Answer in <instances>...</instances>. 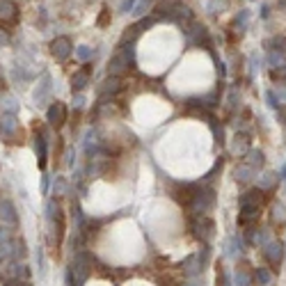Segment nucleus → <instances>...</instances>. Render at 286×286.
<instances>
[{"label": "nucleus", "mask_w": 286, "mask_h": 286, "mask_svg": "<svg viewBox=\"0 0 286 286\" xmlns=\"http://www.w3.org/2000/svg\"><path fill=\"white\" fill-rule=\"evenodd\" d=\"M92 273V259L87 252H78L67 270V286H83Z\"/></svg>", "instance_id": "obj_1"}, {"label": "nucleus", "mask_w": 286, "mask_h": 286, "mask_svg": "<svg viewBox=\"0 0 286 286\" xmlns=\"http://www.w3.org/2000/svg\"><path fill=\"white\" fill-rule=\"evenodd\" d=\"M213 206H215V190L213 188H204V186L199 184L197 192L192 195V201H190L188 211L190 213H195L197 218H201V215H206Z\"/></svg>", "instance_id": "obj_2"}, {"label": "nucleus", "mask_w": 286, "mask_h": 286, "mask_svg": "<svg viewBox=\"0 0 286 286\" xmlns=\"http://www.w3.org/2000/svg\"><path fill=\"white\" fill-rule=\"evenodd\" d=\"M192 233H195L197 241H201L204 245H209L211 241L215 238V222L209 218V215H201V218H197L195 222L190 224Z\"/></svg>", "instance_id": "obj_3"}, {"label": "nucleus", "mask_w": 286, "mask_h": 286, "mask_svg": "<svg viewBox=\"0 0 286 286\" xmlns=\"http://www.w3.org/2000/svg\"><path fill=\"white\" fill-rule=\"evenodd\" d=\"M264 256L273 268H279L284 261V243L282 241H268L264 245Z\"/></svg>", "instance_id": "obj_4"}, {"label": "nucleus", "mask_w": 286, "mask_h": 286, "mask_svg": "<svg viewBox=\"0 0 286 286\" xmlns=\"http://www.w3.org/2000/svg\"><path fill=\"white\" fill-rule=\"evenodd\" d=\"M46 121H48L53 128H62L67 124V106L62 101L50 103V108L46 110Z\"/></svg>", "instance_id": "obj_5"}, {"label": "nucleus", "mask_w": 286, "mask_h": 286, "mask_svg": "<svg viewBox=\"0 0 286 286\" xmlns=\"http://www.w3.org/2000/svg\"><path fill=\"white\" fill-rule=\"evenodd\" d=\"M71 53H73V44L69 37H55V39L50 41V55H53L55 60H67Z\"/></svg>", "instance_id": "obj_6"}, {"label": "nucleus", "mask_w": 286, "mask_h": 286, "mask_svg": "<svg viewBox=\"0 0 286 286\" xmlns=\"http://www.w3.org/2000/svg\"><path fill=\"white\" fill-rule=\"evenodd\" d=\"M90 78H92V67L87 64V67H83L81 71H76L71 76V92L81 94L83 90H87V85H90Z\"/></svg>", "instance_id": "obj_7"}, {"label": "nucleus", "mask_w": 286, "mask_h": 286, "mask_svg": "<svg viewBox=\"0 0 286 286\" xmlns=\"http://www.w3.org/2000/svg\"><path fill=\"white\" fill-rule=\"evenodd\" d=\"M0 222H3V224H9V227L18 224L16 209H14V204H12L9 199H0Z\"/></svg>", "instance_id": "obj_8"}, {"label": "nucleus", "mask_w": 286, "mask_h": 286, "mask_svg": "<svg viewBox=\"0 0 286 286\" xmlns=\"http://www.w3.org/2000/svg\"><path fill=\"white\" fill-rule=\"evenodd\" d=\"M264 199H266V192L264 190H261V188H252V190H247V192H243V195H241L238 206H259V209H261Z\"/></svg>", "instance_id": "obj_9"}, {"label": "nucleus", "mask_w": 286, "mask_h": 286, "mask_svg": "<svg viewBox=\"0 0 286 286\" xmlns=\"http://www.w3.org/2000/svg\"><path fill=\"white\" fill-rule=\"evenodd\" d=\"M16 128H18L16 115H12V112H3V115H0V135H3V138H12V135L16 133Z\"/></svg>", "instance_id": "obj_10"}, {"label": "nucleus", "mask_w": 286, "mask_h": 286, "mask_svg": "<svg viewBox=\"0 0 286 286\" xmlns=\"http://www.w3.org/2000/svg\"><path fill=\"white\" fill-rule=\"evenodd\" d=\"M48 94H50V76L48 73H44V76H41V83L37 85V90H35V103L37 106H44Z\"/></svg>", "instance_id": "obj_11"}, {"label": "nucleus", "mask_w": 286, "mask_h": 286, "mask_svg": "<svg viewBox=\"0 0 286 286\" xmlns=\"http://www.w3.org/2000/svg\"><path fill=\"white\" fill-rule=\"evenodd\" d=\"M35 151H37V158H39V167L44 170V167H46V158H48V147H46L44 133H37L35 135Z\"/></svg>", "instance_id": "obj_12"}, {"label": "nucleus", "mask_w": 286, "mask_h": 286, "mask_svg": "<svg viewBox=\"0 0 286 286\" xmlns=\"http://www.w3.org/2000/svg\"><path fill=\"white\" fill-rule=\"evenodd\" d=\"M270 282H273V273H270V268H266V266H259V268L252 270V284L268 286Z\"/></svg>", "instance_id": "obj_13"}, {"label": "nucleus", "mask_w": 286, "mask_h": 286, "mask_svg": "<svg viewBox=\"0 0 286 286\" xmlns=\"http://www.w3.org/2000/svg\"><path fill=\"white\" fill-rule=\"evenodd\" d=\"M245 165L252 167V170H261V167L266 165V158H264V151H259V149H250V151L245 153Z\"/></svg>", "instance_id": "obj_14"}, {"label": "nucleus", "mask_w": 286, "mask_h": 286, "mask_svg": "<svg viewBox=\"0 0 286 286\" xmlns=\"http://www.w3.org/2000/svg\"><path fill=\"white\" fill-rule=\"evenodd\" d=\"M181 270H184V275H186L188 279L199 277V275H201V268H199V261H197V256H195V254L188 256V259L181 264Z\"/></svg>", "instance_id": "obj_15"}, {"label": "nucleus", "mask_w": 286, "mask_h": 286, "mask_svg": "<svg viewBox=\"0 0 286 286\" xmlns=\"http://www.w3.org/2000/svg\"><path fill=\"white\" fill-rule=\"evenodd\" d=\"M254 174H256V172L252 170V167H247L245 163H243V165H238L236 170H233V179H236L238 184H250Z\"/></svg>", "instance_id": "obj_16"}, {"label": "nucleus", "mask_w": 286, "mask_h": 286, "mask_svg": "<svg viewBox=\"0 0 286 286\" xmlns=\"http://www.w3.org/2000/svg\"><path fill=\"white\" fill-rule=\"evenodd\" d=\"M121 90V81L119 76H108L106 81H103V87H101V94H117V92Z\"/></svg>", "instance_id": "obj_17"}, {"label": "nucleus", "mask_w": 286, "mask_h": 286, "mask_svg": "<svg viewBox=\"0 0 286 286\" xmlns=\"http://www.w3.org/2000/svg\"><path fill=\"white\" fill-rule=\"evenodd\" d=\"M0 18L3 21H14L16 18V5L12 0H0Z\"/></svg>", "instance_id": "obj_18"}, {"label": "nucleus", "mask_w": 286, "mask_h": 286, "mask_svg": "<svg viewBox=\"0 0 286 286\" xmlns=\"http://www.w3.org/2000/svg\"><path fill=\"white\" fill-rule=\"evenodd\" d=\"M245 268H247V264L236 268V286H252V273Z\"/></svg>", "instance_id": "obj_19"}, {"label": "nucleus", "mask_w": 286, "mask_h": 286, "mask_svg": "<svg viewBox=\"0 0 286 286\" xmlns=\"http://www.w3.org/2000/svg\"><path fill=\"white\" fill-rule=\"evenodd\" d=\"M241 252H243V241L238 236H231L227 241V254L229 256H238Z\"/></svg>", "instance_id": "obj_20"}, {"label": "nucleus", "mask_w": 286, "mask_h": 286, "mask_svg": "<svg viewBox=\"0 0 286 286\" xmlns=\"http://www.w3.org/2000/svg\"><path fill=\"white\" fill-rule=\"evenodd\" d=\"M273 222L277 224V227H282V224L286 222V209L279 204V201L273 204Z\"/></svg>", "instance_id": "obj_21"}, {"label": "nucleus", "mask_w": 286, "mask_h": 286, "mask_svg": "<svg viewBox=\"0 0 286 286\" xmlns=\"http://www.w3.org/2000/svg\"><path fill=\"white\" fill-rule=\"evenodd\" d=\"M215 286H231V279H229V273L222 264H218V273H215Z\"/></svg>", "instance_id": "obj_22"}, {"label": "nucleus", "mask_w": 286, "mask_h": 286, "mask_svg": "<svg viewBox=\"0 0 286 286\" xmlns=\"http://www.w3.org/2000/svg\"><path fill=\"white\" fill-rule=\"evenodd\" d=\"M195 256H197V261H199L201 273H204V270H206V266L211 264V247H209V245H204V247L199 250V254H195Z\"/></svg>", "instance_id": "obj_23"}, {"label": "nucleus", "mask_w": 286, "mask_h": 286, "mask_svg": "<svg viewBox=\"0 0 286 286\" xmlns=\"http://www.w3.org/2000/svg\"><path fill=\"white\" fill-rule=\"evenodd\" d=\"M233 140H236V142H233V147H231L233 153H247V151H250V149H247V140L243 138V135H236Z\"/></svg>", "instance_id": "obj_24"}, {"label": "nucleus", "mask_w": 286, "mask_h": 286, "mask_svg": "<svg viewBox=\"0 0 286 286\" xmlns=\"http://www.w3.org/2000/svg\"><path fill=\"white\" fill-rule=\"evenodd\" d=\"M153 3H156V0H138V3H135V7H133V14L142 16L144 12H149V9H151Z\"/></svg>", "instance_id": "obj_25"}, {"label": "nucleus", "mask_w": 286, "mask_h": 286, "mask_svg": "<svg viewBox=\"0 0 286 286\" xmlns=\"http://www.w3.org/2000/svg\"><path fill=\"white\" fill-rule=\"evenodd\" d=\"M227 7H229V0H209V9H211V14L224 12Z\"/></svg>", "instance_id": "obj_26"}, {"label": "nucleus", "mask_w": 286, "mask_h": 286, "mask_svg": "<svg viewBox=\"0 0 286 286\" xmlns=\"http://www.w3.org/2000/svg\"><path fill=\"white\" fill-rule=\"evenodd\" d=\"M275 181H277V179H275V174H264V176L259 179V188H261V190L270 188V186H275Z\"/></svg>", "instance_id": "obj_27"}, {"label": "nucleus", "mask_w": 286, "mask_h": 286, "mask_svg": "<svg viewBox=\"0 0 286 286\" xmlns=\"http://www.w3.org/2000/svg\"><path fill=\"white\" fill-rule=\"evenodd\" d=\"M270 78H273L275 83H282L286 78V67H279V69H270Z\"/></svg>", "instance_id": "obj_28"}, {"label": "nucleus", "mask_w": 286, "mask_h": 286, "mask_svg": "<svg viewBox=\"0 0 286 286\" xmlns=\"http://www.w3.org/2000/svg\"><path fill=\"white\" fill-rule=\"evenodd\" d=\"M98 28H103V25H108V23H110V9L108 7H103L101 9V16H98Z\"/></svg>", "instance_id": "obj_29"}, {"label": "nucleus", "mask_w": 286, "mask_h": 286, "mask_svg": "<svg viewBox=\"0 0 286 286\" xmlns=\"http://www.w3.org/2000/svg\"><path fill=\"white\" fill-rule=\"evenodd\" d=\"M64 190H67V184H64V179H60L58 176V179H55V186H53V192L55 195H62Z\"/></svg>", "instance_id": "obj_30"}, {"label": "nucleus", "mask_w": 286, "mask_h": 286, "mask_svg": "<svg viewBox=\"0 0 286 286\" xmlns=\"http://www.w3.org/2000/svg\"><path fill=\"white\" fill-rule=\"evenodd\" d=\"M266 98H268V106H270V108H279V96L275 94L273 90H270L268 94H266Z\"/></svg>", "instance_id": "obj_31"}, {"label": "nucleus", "mask_w": 286, "mask_h": 286, "mask_svg": "<svg viewBox=\"0 0 286 286\" xmlns=\"http://www.w3.org/2000/svg\"><path fill=\"white\" fill-rule=\"evenodd\" d=\"M76 53H78V58H81V60H90V58H92V50L87 48V46H81Z\"/></svg>", "instance_id": "obj_32"}, {"label": "nucleus", "mask_w": 286, "mask_h": 286, "mask_svg": "<svg viewBox=\"0 0 286 286\" xmlns=\"http://www.w3.org/2000/svg\"><path fill=\"white\" fill-rule=\"evenodd\" d=\"M9 44V35L5 30H0V46H7Z\"/></svg>", "instance_id": "obj_33"}, {"label": "nucleus", "mask_w": 286, "mask_h": 286, "mask_svg": "<svg viewBox=\"0 0 286 286\" xmlns=\"http://www.w3.org/2000/svg\"><path fill=\"white\" fill-rule=\"evenodd\" d=\"M83 103H85V98H83V94H76V96H73V106H76V108H81Z\"/></svg>", "instance_id": "obj_34"}, {"label": "nucleus", "mask_w": 286, "mask_h": 286, "mask_svg": "<svg viewBox=\"0 0 286 286\" xmlns=\"http://www.w3.org/2000/svg\"><path fill=\"white\" fill-rule=\"evenodd\" d=\"M5 85V78H3V73H0V87H3Z\"/></svg>", "instance_id": "obj_35"}, {"label": "nucleus", "mask_w": 286, "mask_h": 286, "mask_svg": "<svg viewBox=\"0 0 286 286\" xmlns=\"http://www.w3.org/2000/svg\"><path fill=\"white\" fill-rule=\"evenodd\" d=\"M282 174H284V176H286V165H284V170H282Z\"/></svg>", "instance_id": "obj_36"}]
</instances>
